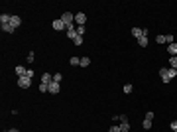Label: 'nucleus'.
<instances>
[{
	"mask_svg": "<svg viewBox=\"0 0 177 132\" xmlns=\"http://www.w3.org/2000/svg\"><path fill=\"white\" fill-rule=\"evenodd\" d=\"M18 85L22 87V89H28V87L32 85V79L26 77V75H24V77H18Z\"/></svg>",
	"mask_w": 177,
	"mask_h": 132,
	"instance_id": "nucleus-1",
	"label": "nucleus"
},
{
	"mask_svg": "<svg viewBox=\"0 0 177 132\" xmlns=\"http://www.w3.org/2000/svg\"><path fill=\"white\" fill-rule=\"evenodd\" d=\"M85 22H87V16L83 12L75 14V24H77V26H85Z\"/></svg>",
	"mask_w": 177,
	"mask_h": 132,
	"instance_id": "nucleus-2",
	"label": "nucleus"
},
{
	"mask_svg": "<svg viewBox=\"0 0 177 132\" xmlns=\"http://www.w3.org/2000/svg\"><path fill=\"white\" fill-rule=\"evenodd\" d=\"M51 26H53V30H55V32H61V30L65 28V24L61 22V18H57V20H53V22H51Z\"/></svg>",
	"mask_w": 177,
	"mask_h": 132,
	"instance_id": "nucleus-3",
	"label": "nucleus"
},
{
	"mask_svg": "<svg viewBox=\"0 0 177 132\" xmlns=\"http://www.w3.org/2000/svg\"><path fill=\"white\" fill-rule=\"evenodd\" d=\"M59 91H61V87H59V83L51 81V83H49V93H51V95H57Z\"/></svg>",
	"mask_w": 177,
	"mask_h": 132,
	"instance_id": "nucleus-4",
	"label": "nucleus"
},
{
	"mask_svg": "<svg viewBox=\"0 0 177 132\" xmlns=\"http://www.w3.org/2000/svg\"><path fill=\"white\" fill-rule=\"evenodd\" d=\"M10 18H12L10 14H2V16H0V26H6V24H10Z\"/></svg>",
	"mask_w": 177,
	"mask_h": 132,
	"instance_id": "nucleus-5",
	"label": "nucleus"
},
{
	"mask_svg": "<svg viewBox=\"0 0 177 132\" xmlns=\"http://www.w3.org/2000/svg\"><path fill=\"white\" fill-rule=\"evenodd\" d=\"M20 24H22L20 16H12V18H10V26H14V28H20Z\"/></svg>",
	"mask_w": 177,
	"mask_h": 132,
	"instance_id": "nucleus-6",
	"label": "nucleus"
},
{
	"mask_svg": "<svg viewBox=\"0 0 177 132\" xmlns=\"http://www.w3.org/2000/svg\"><path fill=\"white\" fill-rule=\"evenodd\" d=\"M159 77H161V81H163V83H169V77H167V69H163V67H161V69H159Z\"/></svg>",
	"mask_w": 177,
	"mask_h": 132,
	"instance_id": "nucleus-7",
	"label": "nucleus"
},
{
	"mask_svg": "<svg viewBox=\"0 0 177 132\" xmlns=\"http://www.w3.org/2000/svg\"><path fill=\"white\" fill-rule=\"evenodd\" d=\"M51 73H43V75H41V83H45V85H49V83H51Z\"/></svg>",
	"mask_w": 177,
	"mask_h": 132,
	"instance_id": "nucleus-8",
	"label": "nucleus"
},
{
	"mask_svg": "<svg viewBox=\"0 0 177 132\" xmlns=\"http://www.w3.org/2000/svg\"><path fill=\"white\" fill-rule=\"evenodd\" d=\"M26 73H28V69H26V67H16V75H18V77H24V75H26Z\"/></svg>",
	"mask_w": 177,
	"mask_h": 132,
	"instance_id": "nucleus-9",
	"label": "nucleus"
},
{
	"mask_svg": "<svg viewBox=\"0 0 177 132\" xmlns=\"http://www.w3.org/2000/svg\"><path fill=\"white\" fill-rule=\"evenodd\" d=\"M142 34H144V30H140V28H132V36H134V38H142Z\"/></svg>",
	"mask_w": 177,
	"mask_h": 132,
	"instance_id": "nucleus-10",
	"label": "nucleus"
},
{
	"mask_svg": "<svg viewBox=\"0 0 177 132\" xmlns=\"http://www.w3.org/2000/svg\"><path fill=\"white\" fill-rule=\"evenodd\" d=\"M167 51H169L171 57H173V55L177 53V44H169V46H167Z\"/></svg>",
	"mask_w": 177,
	"mask_h": 132,
	"instance_id": "nucleus-11",
	"label": "nucleus"
},
{
	"mask_svg": "<svg viewBox=\"0 0 177 132\" xmlns=\"http://www.w3.org/2000/svg\"><path fill=\"white\" fill-rule=\"evenodd\" d=\"M0 28H2V32H6V34H14V30H16V28L10 26V24H6V26H0Z\"/></svg>",
	"mask_w": 177,
	"mask_h": 132,
	"instance_id": "nucleus-12",
	"label": "nucleus"
},
{
	"mask_svg": "<svg viewBox=\"0 0 177 132\" xmlns=\"http://www.w3.org/2000/svg\"><path fill=\"white\" fill-rule=\"evenodd\" d=\"M81 67H89L91 65V57H81V63H79Z\"/></svg>",
	"mask_w": 177,
	"mask_h": 132,
	"instance_id": "nucleus-13",
	"label": "nucleus"
},
{
	"mask_svg": "<svg viewBox=\"0 0 177 132\" xmlns=\"http://www.w3.org/2000/svg\"><path fill=\"white\" fill-rule=\"evenodd\" d=\"M167 77H169V81L175 79V77H177V69H173V67H171V69H167Z\"/></svg>",
	"mask_w": 177,
	"mask_h": 132,
	"instance_id": "nucleus-14",
	"label": "nucleus"
},
{
	"mask_svg": "<svg viewBox=\"0 0 177 132\" xmlns=\"http://www.w3.org/2000/svg\"><path fill=\"white\" fill-rule=\"evenodd\" d=\"M165 44H167V46H169V44H175V36L167 34V36H165Z\"/></svg>",
	"mask_w": 177,
	"mask_h": 132,
	"instance_id": "nucleus-15",
	"label": "nucleus"
},
{
	"mask_svg": "<svg viewBox=\"0 0 177 132\" xmlns=\"http://www.w3.org/2000/svg\"><path fill=\"white\" fill-rule=\"evenodd\" d=\"M75 32H77V36L83 38V36H85V26H77V28H75Z\"/></svg>",
	"mask_w": 177,
	"mask_h": 132,
	"instance_id": "nucleus-16",
	"label": "nucleus"
},
{
	"mask_svg": "<svg viewBox=\"0 0 177 132\" xmlns=\"http://www.w3.org/2000/svg\"><path fill=\"white\" fill-rule=\"evenodd\" d=\"M73 44H75V46H83V38H81V36H75V38H73Z\"/></svg>",
	"mask_w": 177,
	"mask_h": 132,
	"instance_id": "nucleus-17",
	"label": "nucleus"
},
{
	"mask_svg": "<svg viewBox=\"0 0 177 132\" xmlns=\"http://www.w3.org/2000/svg\"><path fill=\"white\" fill-rule=\"evenodd\" d=\"M169 65L173 67V69H177V55H173V57H169Z\"/></svg>",
	"mask_w": 177,
	"mask_h": 132,
	"instance_id": "nucleus-18",
	"label": "nucleus"
},
{
	"mask_svg": "<svg viewBox=\"0 0 177 132\" xmlns=\"http://www.w3.org/2000/svg\"><path fill=\"white\" fill-rule=\"evenodd\" d=\"M69 63H71L73 67H75V65H79V63H81V57H71V59H69Z\"/></svg>",
	"mask_w": 177,
	"mask_h": 132,
	"instance_id": "nucleus-19",
	"label": "nucleus"
},
{
	"mask_svg": "<svg viewBox=\"0 0 177 132\" xmlns=\"http://www.w3.org/2000/svg\"><path fill=\"white\" fill-rule=\"evenodd\" d=\"M108 132H122V128H120V124H112Z\"/></svg>",
	"mask_w": 177,
	"mask_h": 132,
	"instance_id": "nucleus-20",
	"label": "nucleus"
},
{
	"mask_svg": "<svg viewBox=\"0 0 177 132\" xmlns=\"http://www.w3.org/2000/svg\"><path fill=\"white\" fill-rule=\"evenodd\" d=\"M156 41L159 44V46H161V44H165V36H161V34H159V36L156 38Z\"/></svg>",
	"mask_w": 177,
	"mask_h": 132,
	"instance_id": "nucleus-21",
	"label": "nucleus"
},
{
	"mask_svg": "<svg viewBox=\"0 0 177 132\" xmlns=\"http://www.w3.org/2000/svg\"><path fill=\"white\" fill-rule=\"evenodd\" d=\"M142 126H144L146 130H150V128H151V120H148V118H146V120H144V124H142Z\"/></svg>",
	"mask_w": 177,
	"mask_h": 132,
	"instance_id": "nucleus-22",
	"label": "nucleus"
},
{
	"mask_svg": "<svg viewBox=\"0 0 177 132\" xmlns=\"http://www.w3.org/2000/svg\"><path fill=\"white\" fill-rule=\"evenodd\" d=\"M53 81H55V83H61V73H55V75H53Z\"/></svg>",
	"mask_w": 177,
	"mask_h": 132,
	"instance_id": "nucleus-23",
	"label": "nucleus"
},
{
	"mask_svg": "<svg viewBox=\"0 0 177 132\" xmlns=\"http://www.w3.org/2000/svg\"><path fill=\"white\" fill-rule=\"evenodd\" d=\"M154 116H156V114H154V112H146V118H148V120H154Z\"/></svg>",
	"mask_w": 177,
	"mask_h": 132,
	"instance_id": "nucleus-24",
	"label": "nucleus"
},
{
	"mask_svg": "<svg viewBox=\"0 0 177 132\" xmlns=\"http://www.w3.org/2000/svg\"><path fill=\"white\" fill-rule=\"evenodd\" d=\"M132 89H134L132 85H124V93H132Z\"/></svg>",
	"mask_w": 177,
	"mask_h": 132,
	"instance_id": "nucleus-25",
	"label": "nucleus"
},
{
	"mask_svg": "<svg viewBox=\"0 0 177 132\" xmlns=\"http://www.w3.org/2000/svg\"><path fill=\"white\" fill-rule=\"evenodd\" d=\"M169 126H171V130H177V120H173V122H171Z\"/></svg>",
	"mask_w": 177,
	"mask_h": 132,
	"instance_id": "nucleus-26",
	"label": "nucleus"
},
{
	"mask_svg": "<svg viewBox=\"0 0 177 132\" xmlns=\"http://www.w3.org/2000/svg\"><path fill=\"white\" fill-rule=\"evenodd\" d=\"M8 132H18V130H16V128H12V130H8Z\"/></svg>",
	"mask_w": 177,
	"mask_h": 132,
	"instance_id": "nucleus-27",
	"label": "nucleus"
},
{
	"mask_svg": "<svg viewBox=\"0 0 177 132\" xmlns=\"http://www.w3.org/2000/svg\"><path fill=\"white\" fill-rule=\"evenodd\" d=\"M173 132H177V130H173Z\"/></svg>",
	"mask_w": 177,
	"mask_h": 132,
	"instance_id": "nucleus-28",
	"label": "nucleus"
}]
</instances>
